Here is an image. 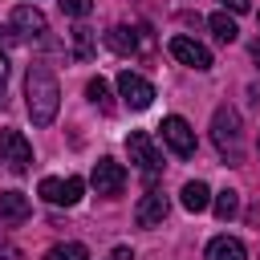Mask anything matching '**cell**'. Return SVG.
<instances>
[{
    "label": "cell",
    "mask_w": 260,
    "mask_h": 260,
    "mask_svg": "<svg viewBox=\"0 0 260 260\" xmlns=\"http://www.w3.org/2000/svg\"><path fill=\"white\" fill-rule=\"evenodd\" d=\"M24 106H28V118H32V126H49L53 118H57V106H61V85H57V77H53V69L49 65H28V73H24Z\"/></svg>",
    "instance_id": "obj_1"
},
{
    "label": "cell",
    "mask_w": 260,
    "mask_h": 260,
    "mask_svg": "<svg viewBox=\"0 0 260 260\" xmlns=\"http://www.w3.org/2000/svg\"><path fill=\"white\" fill-rule=\"evenodd\" d=\"M211 142L219 146V154H228L232 162H240V114L232 106H219L211 114Z\"/></svg>",
    "instance_id": "obj_2"
},
{
    "label": "cell",
    "mask_w": 260,
    "mask_h": 260,
    "mask_svg": "<svg viewBox=\"0 0 260 260\" xmlns=\"http://www.w3.org/2000/svg\"><path fill=\"white\" fill-rule=\"evenodd\" d=\"M0 162L8 167V171H28V162H32V146H28V138L20 134V130H0Z\"/></svg>",
    "instance_id": "obj_3"
},
{
    "label": "cell",
    "mask_w": 260,
    "mask_h": 260,
    "mask_svg": "<svg viewBox=\"0 0 260 260\" xmlns=\"http://www.w3.org/2000/svg\"><path fill=\"white\" fill-rule=\"evenodd\" d=\"M45 32H49V20H45V12L37 4L12 8V37H20V41H45Z\"/></svg>",
    "instance_id": "obj_4"
},
{
    "label": "cell",
    "mask_w": 260,
    "mask_h": 260,
    "mask_svg": "<svg viewBox=\"0 0 260 260\" xmlns=\"http://www.w3.org/2000/svg\"><path fill=\"white\" fill-rule=\"evenodd\" d=\"M41 199L45 203H53V207H73L77 199H81V191H85V183L77 179V175H69V179H41Z\"/></svg>",
    "instance_id": "obj_5"
},
{
    "label": "cell",
    "mask_w": 260,
    "mask_h": 260,
    "mask_svg": "<svg viewBox=\"0 0 260 260\" xmlns=\"http://www.w3.org/2000/svg\"><path fill=\"white\" fill-rule=\"evenodd\" d=\"M118 93H122V102H126L130 110H146V106L154 102V85H150L146 77L130 73V69L118 73Z\"/></svg>",
    "instance_id": "obj_6"
},
{
    "label": "cell",
    "mask_w": 260,
    "mask_h": 260,
    "mask_svg": "<svg viewBox=\"0 0 260 260\" xmlns=\"http://www.w3.org/2000/svg\"><path fill=\"white\" fill-rule=\"evenodd\" d=\"M162 142H167L179 158H191V154H195V130H191L187 118H179V114L162 118Z\"/></svg>",
    "instance_id": "obj_7"
},
{
    "label": "cell",
    "mask_w": 260,
    "mask_h": 260,
    "mask_svg": "<svg viewBox=\"0 0 260 260\" xmlns=\"http://www.w3.org/2000/svg\"><path fill=\"white\" fill-rule=\"evenodd\" d=\"M89 183H93V191H98V195H118V191L126 187V167H122L118 158H98V162H93Z\"/></svg>",
    "instance_id": "obj_8"
},
{
    "label": "cell",
    "mask_w": 260,
    "mask_h": 260,
    "mask_svg": "<svg viewBox=\"0 0 260 260\" xmlns=\"http://www.w3.org/2000/svg\"><path fill=\"white\" fill-rule=\"evenodd\" d=\"M126 150H130V162H138L146 175H154L162 167V158H158V150H154V142H150L146 130H130L126 134Z\"/></svg>",
    "instance_id": "obj_9"
},
{
    "label": "cell",
    "mask_w": 260,
    "mask_h": 260,
    "mask_svg": "<svg viewBox=\"0 0 260 260\" xmlns=\"http://www.w3.org/2000/svg\"><path fill=\"white\" fill-rule=\"evenodd\" d=\"M167 211H171L167 195H162V191H146V195L138 199V207H134V223H138V228H158V223L167 219Z\"/></svg>",
    "instance_id": "obj_10"
},
{
    "label": "cell",
    "mask_w": 260,
    "mask_h": 260,
    "mask_svg": "<svg viewBox=\"0 0 260 260\" xmlns=\"http://www.w3.org/2000/svg\"><path fill=\"white\" fill-rule=\"evenodd\" d=\"M171 57L175 61H183V65H191V69H211V53L199 45V41H191V37H171Z\"/></svg>",
    "instance_id": "obj_11"
},
{
    "label": "cell",
    "mask_w": 260,
    "mask_h": 260,
    "mask_svg": "<svg viewBox=\"0 0 260 260\" xmlns=\"http://www.w3.org/2000/svg\"><path fill=\"white\" fill-rule=\"evenodd\" d=\"M28 215H32L28 195H20V191H0V223H24Z\"/></svg>",
    "instance_id": "obj_12"
},
{
    "label": "cell",
    "mask_w": 260,
    "mask_h": 260,
    "mask_svg": "<svg viewBox=\"0 0 260 260\" xmlns=\"http://www.w3.org/2000/svg\"><path fill=\"white\" fill-rule=\"evenodd\" d=\"M207 260H248V248L236 236H215L207 244Z\"/></svg>",
    "instance_id": "obj_13"
},
{
    "label": "cell",
    "mask_w": 260,
    "mask_h": 260,
    "mask_svg": "<svg viewBox=\"0 0 260 260\" xmlns=\"http://www.w3.org/2000/svg\"><path fill=\"white\" fill-rule=\"evenodd\" d=\"M106 45H110L118 57H130V53H138V32H134L130 24H114V28L106 32Z\"/></svg>",
    "instance_id": "obj_14"
},
{
    "label": "cell",
    "mask_w": 260,
    "mask_h": 260,
    "mask_svg": "<svg viewBox=\"0 0 260 260\" xmlns=\"http://www.w3.org/2000/svg\"><path fill=\"white\" fill-rule=\"evenodd\" d=\"M179 199H183V207L187 211H207V203H211V191H207V183H183V191H179Z\"/></svg>",
    "instance_id": "obj_15"
},
{
    "label": "cell",
    "mask_w": 260,
    "mask_h": 260,
    "mask_svg": "<svg viewBox=\"0 0 260 260\" xmlns=\"http://www.w3.org/2000/svg\"><path fill=\"white\" fill-rule=\"evenodd\" d=\"M85 98H89V102H93L102 114H110V110H114V93H110V81H106V77H89Z\"/></svg>",
    "instance_id": "obj_16"
},
{
    "label": "cell",
    "mask_w": 260,
    "mask_h": 260,
    "mask_svg": "<svg viewBox=\"0 0 260 260\" xmlns=\"http://www.w3.org/2000/svg\"><path fill=\"white\" fill-rule=\"evenodd\" d=\"M207 24H211V32H215V41H219V45H232V41L240 37V28H236V20H232L228 12H211V20H207Z\"/></svg>",
    "instance_id": "obj_17"
},
{
    "label": "cell",
    "mask_w": 260,
    "mask_h": 260,
    "mask_svg": "<svg viewBox=\"0 0 260 260\" xmlns=\"http://www.w3.org/2000/svg\"><path fill=\"white\" fill-rule=\"evenodd\" d=\"M69 37H73V57H77V61H89V57H93V49H98V41H93V28L77 24Z\"/></svg>",
    "instance_id": "obj_18"
},
{
    "label": "cell",
    "mask_w": 260,
    "mask_h": 260,
    "mask_svg": "<svg viewBox=\"0 0 260 260\" xmlns=\"http://www.w3.org/2000/svg\"><path fill=\"white\" fill-rule=\"evenodd\" d=\"M215 215H219V219H236V215H240V191H232V187L219 191V195H215Z\"/></svg>",
    "instance_id": "obj_19"
},
{
    "label": "cell",
    "mask_w": 260,
    "mask_h": 260,
    "mask_svg": "<svg viewBox=\"0 0 260 260\" xmlns=\"http://www.w3.org/2000/svg\"><path fill=\"white\" fill-rule=\"evenodd\" d=\"M45 260H89V248L85 244H57L45 252Z\"/></svg>",
    "instance_id": "obj_20"
},
{
    "label": "cell",
    "mask_w": 260,
    "mask_h": 260,
    "mask_svg": "<svg viewBox=\"0 0 260 260\" xmlns=\"http://www.w3.org/2000/svg\"><path fill=\"white\" fill-rule=\"evenodd\" d=\"M57 4H61V12H65V16H77V20L93 12V0H57Z\"/></svg>",
    "instance_id": "obj_21"
},
{
    "label": "cell",
    "mask_w": 260,
    "mask_h": 260,
    "mask_svg": "<svg viewBox=\"0 0 260 260\" xmlns=\"http://www.w3.org/2000/svg\"><path fill=\"white\" fill-rule=\"evenodd\" d=\"M4 85H8V57L0 49V102H4Z\"/></svg>",
    "instance_id": "obj_22"
},
{
    "label": "cell",
    "mask_w": 260,
    "mask_h": 260,
    "mask_svg": "<svg viewBox=\"0 0 260 260\" xmlns=\"http://www.w3.org/2000/svg\"><path fill=\"white\" fill-rule=\"evenodd\" d=\"M106 260H134V252H130V248H126V244H118V248H114V252H110V256H106Z\"/></svg>",
    "instance_id": "obj_23"
},
{
    "label": "cell",
    "mask_w": 260,
    "mask_h": 260,
    "mask_svg": "<svg viewBox=\"0 0 260 260\" xmlns=\"http://www.w3.org/2000/svg\"><path fill=\"white\" fill-rule=\"evenodd\" d=\"M223 8H232V12H248L252 0H223Z\"/></svg>",
    "instance_id": "obj_24"
},
{
    "label": "cell",
    "mask_w": 260,
    "mask_h": 260,
    "mask_svg": "<svg viewBox=\"0 0 260 260\" xmlns=\"http://www.w3.org/2000/svg\"><path fill=\"white\" fill-rule=\"evenodd\" d=\"M252 57H256V61H260V41H252Z\"/></svg>",
    "instance_id": "obj_25"
},
{
    "label": "cell",
    "mask_w": 260,
    "mask_h": 260,
    "mask_svg": "<svg viewBox=\"0 0 260 260\" xmlns=\"http://www.w3.org/2000/svg\"><path fill=\"white\" fill-rule=\"evenodd\" d=\"M256 20H260V12H256Z\"/></svg>",
    "instance_id": "obj_26"
}]
</instances>
